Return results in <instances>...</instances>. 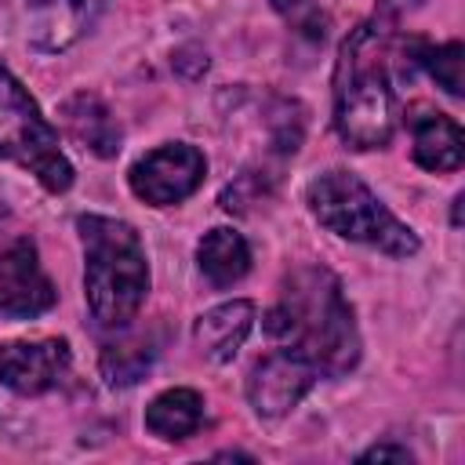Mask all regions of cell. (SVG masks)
I'll return each instance as SVG.
<instances>
[{"label":"cell","mask_w":465,"mask_h":465,"mask_svg":"<svg viewBox=\"0 0 465 465\" xmlns=\"http://www.w3.org/2000/svg\"><path fill=\"white\" fill-rule=\"evenodd\" d=\"M203 174H207V156L196 145L167 142L145 153L127 171V185L149 207H174L203 185Z\"/></svg>","instance_id":"8992f818"},{"label":"cell","mask_w":465,"mask_h":465,"mask_svg":"<svg viewBox=\"0 0 465 465\" xmlns=\"http://www.w3.org/2000/svg\"><path fill=\"white\" fill-rule=\"evenodd\" d=\"M265 334L302 356L320 378H341L360 363V327L341 283L323 265H298L283 276L272 309L262 320Z\"/></svg>","instance_id":"7a4b0ae2"},{"label":"cell","mask_w":465,"mask_h":465,"mask_svg":"<svg viewBox=\"0 0 465 465\" xmlns=\"http://www.w3.org/2000/svg\"><path fill=\"white\" fill-rule=\"evenodd\" d=\"M0 160L36 174L47 193H65L73 185V163L58 145V131L40 116L36 102L7 65H0Z\"/></svg>","instance_id":"5b68a950"},{"label":"cell","mask_w":465,"mask_h":465,"mask_svg":"<svg viewBox=\"0 0 465 465\" xmlns=\"http://www.w3.org/2000/svg\"><path fill=\"white\" fill-rule=\"evenodd\" d=\"M105 4L109 0H25L29 40L40 51H62L98 22Z\"/></svg>","instance_id":"30bf717a"},{"label":"cell","mask_w":465,"mask_h":465,"mask_svg":"<svg viewBox=\"0 0 465 465\" xmlns=\"http://www.w3.org/2000/svg\"><path fill=\"white\" fill-rule=\"evenodd\" d=\"M54 287L40 265L33 240H15L0 251V316L33 320L54 305Z\"/></svg>","instance_id":"9c48e42d"},{"label":"cell","mask_w":465,"mask_h":465,"mask_svg":"<svg viewBox=\"0 0 465 465\" xmlns=\"http://www.w3.org/2000/svg\"><path fill=\"white\" fill-rule=\"evenodd\" d=\"M153 363V349L145 345H109L102 352V374L109 385H134Z\"/></svg>","instance_id":"2e32d148"},{"label":"cell","mask_w":465,"mask_h":465,"mask_svg":"<svg viewBox=\"0 0 465 465\" xmlns=\"http://www.w3.org/2000/svg\"><path fill=\"white\" fill-rule=\"evenodd\" d=\"M196 265L214 287H232L251 269V247L236 229L218 225L196 243Z\"/></svg>","instance_id":"5bb4252c"},{"label":"cell","mask_w":465,"mask_h":465,"mask_svg":"<svg viewBox=\"0 0 465 465\" xmlns=\"http://www.w3.org/2000/svg\"><path fill=\"white\" fill-rule=\"evenodd\" d=\"M62 127L76 145H84L87 153H94L102 160L120 153L124 131H120L116 116L109 113V105L91 91H76L62 102Z\"/></svg>","instance_id":"7c38bea8"},{"label":"cell","mask_w":465,"mask_h":465,"mask_svg":"<svg viewBox=\"0 0 465 465\" xmlns=\"http://www.w3.org/2000/svg\"><path fill=\"white\" fill-rule=\"evenodd\" d=\"M360 461H411V450L407 447H396V443H378V447L363 450Z\"/></svg>","instance_id":"e0dca14e"},{"label":"cell","mask_w":465,"mask_h":465,"mask_svg":"<svg viewBox=\"0 0 465 465\" xmlns=\"http://www.w3.org/2000/svg\"><path fill=\"white\" fill-rule=\"evenodd\" d=\"M403 116H407V127L414 138V163L418 167H425L432 174H447V171L461 167L465 138H461L458 120H450L440 109H429V105H411Z\"/></svg>","instance_id":"8fae6325"},{"label":"cell","mask_w":465,"mask_h":465,"mask_svg":"<svg viewBox=\"0 0 465 465\" xmlns=\"http://www.w3.org/2000/svg\"><path fill=\"white\" fill-rule=\"evenodd\" d=\"M421 0H378L338 51L334 65V131L349 149H385L396 134L392 47L400 22Z\"/></svg>","instance_id":"6da1fadb"},{"label":"cell","mask_w":465,"mask_h":465,"mask_svg":"<svg viewBox=\"0 0 465 465\" xmlns=\"http://www.w3.org/2000/svg\"><path fill=\"white\" fill-rule=\"evenodd\" d=\"M200 421H203V396L196 389H167L153 396V403L145 407V429L167 443L193 436Z\"/></svg>","instance_id":"9a60e30c"},{"label":"cell","mask_w":465,"mask_h":465,"mask_svg":"<svg viewBox=\"0 0 465 465\" xmlns=\"http://www.w3.org/2000/svg\"><path fill=\"white\" fill-rule=\"evenodd\" d=\"M76 232L84 243V298L98 327L124 331L145 294H149V262L142 236L131 222L109 214H80Z\"/></svg>","instance_id":"3957f363"},{"label":"cell","mask_w":465,"mask_h":465,"mask_svg":"<svg viewBox=\"0 0 465 465\" xmlns=\"http://www.w3.org/2000/svg\"><path fill=\"white\" fill-rule=\"evenodd\" d=\"M305 207L327 232L352 243H367L389 258H411L421 247L418 232L403 225L352 171L331 167L312 178L305 189Z\"/></svg>","instance_id":"277c9868"},{"label":"cell","mask_w":465,"mask_h":465,"mask_svg":"<svg viewBox=\"0 0 465 465\" xmlns=\"http://www.w3.org/2000/svg\"><path fill=\"white\" fill-rule=\"evenodd\" d=\"M73 363L65 338L0 341V381L18 396H40L54 389Z\"/></svg>","instance_id":"ba28073f"},{"label":"cell","mask_w":465,"mask_h":465,"mask_svg":"<svg viewBox=\"0 0 465 465\" xmlns=\"http://www.w3.org/2000/svg\"><path fill=\"white\" fill-rule=\"evenodd\" d=\"M269 4H272L280 15H287V18H291V15H298V11L305 7V0H269Z\"/></svg>","instance_id":"ac0fdd59"},{"label":"cell","mask_w":465,"mask_h":465,"mask_svg":"<svg viewBox=\"0 0 465 465\" xmlns=\"http://www.w3.org/2000/svg\"><path fill=\"white\" fill-rule=\"evenodd\" d=\"M316 378L320 374L302 356H294L291 349L276 345L269 356H262L251 367V374H247V400H251L254 414L283 418V414H291L305 400V392L316 385Z\"/></svg>","instance_id":"52a82bcc"},{"label":"cell","mask_w":465,"mask_h":465,"mask_svg":"<svg viewBox=\"0 0 465 465\" xmlns=\"http://www.w3.org/2000/svg\"><path fill=\"white\" fill-rule=\"evenodd\" d=\"M251 327H254V302L232 298V302H222V305L200 312L193 338L211 363H229L243 349Z\"/></svg>","instance_id":"4fadbf2b"}]
</instances>
